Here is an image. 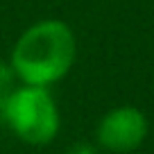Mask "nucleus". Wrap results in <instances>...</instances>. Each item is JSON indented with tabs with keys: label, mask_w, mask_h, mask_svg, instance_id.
<instances>
[{
	"label": "nucleus",
	"mask_w": 154,
	"mask_h": 154,
	"mask_svg": "<svg viewBox=\"0 0 154 154\" xmlns=\"http://www.w3.org/2000/svg\"><path fill=\"white\" fill-rule=\"evenodd\" d=\"M75 34L63 20L45 18L29 25L11 50V70L25 86L48 88L75 63Z\"/></svg>",
	"instance_id": "obj_1"
},
{
	"label": "nucleus",
	"mask_w": 154,
	"mask_h": 154,
	"mask_svg": "<svg viewBox=\"0 0 154 154\" xmlns=\"http://www.w3.org/2000/svg\"><path fill=\"white\" fill-rule=\"evenodd\" d=\"M0 120L14 131L16 138L32 147H43L52 143L61 127L59 106L50 91L25 84H20L9 95L0 111Z\"/></svg>",
	"instance_id": "obj_2"
},
{
	"label": "nucleus",
	"mask_w": 154,
	"mask_h": 154,
	"mask_svg": "<svg viewBox=\"0 0 154 154\" xmlns=\"http://www.w3.org/2000/svg\"><path fill=\"white\" fill-rule=\"evenodd\" d=\"M149 131L147 116L131 104L113 106L100 118L95 127V140L100 147L116 154H129L145 143Z\"/></svg>",
	"instance_id": "obj_3"
},
{
	"label": "nucleus",
	"mask_w": 154,
	"mask_h": 154,
	"mask_svg": "<svg viewBox=\"0 0 154 154\" xmlns=\"http://www.w3.org/2000/svg\"><path fill=\"white\" fill-rule=\"evenodd\" d=\"M18 86H16V75H14V70H11V66L0 61V111H2L5 102L9 100V95Z\"/></svg>",
	"instance_id": "obj_4"
},
{
	"label": "nucleus",
	"mask_w": 154,
	"mask_h": 154,
	"mask_svg": "<svg viewBox=\"0 0 154 154\" xmlns=\"http://www.w3.org/2000/svg\"><path fill=\"white\" fill-rule=\"evenodd\" d=\"M63 154H97V152H95V147L88 145V143H75L72 147H68Z\"/></svg>",
	"instance_id": "obj_5"
}]
</instances>
